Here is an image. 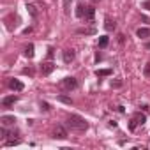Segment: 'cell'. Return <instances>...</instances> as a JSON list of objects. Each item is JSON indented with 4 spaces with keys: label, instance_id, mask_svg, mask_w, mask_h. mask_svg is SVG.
Listing matches in <instances>:
<instances>
[{
    "label": "cell",
    "instance_id": "6da1fadb",
    "mask_svg": "<svg viewBox=\"0 0 150 150\" xmlns=\"http://www.w3.org/2000/svg\"><path fill=\"white\" fill-rule=\"evenodd\" d=\"M67 125H69L71 129L80 131V132H83V131L88 129L87 120H85L83 117H80V115H69V118H67Z\"/></svg>",
    "mask_w": 150,
    "mask_h": 150
},
{
    "label": "cell",
    "instance_id": "7a4b0ae2",
    "mask_svg": "<svg viewBox=\"0 0 150 150\" xmlns=\"http://www.w3.org/2000/svg\"><path fill=\"white\" fill-rule=\"evenodd\" d=\"M60 87H62L64 90L71 92V90H74V88L78 87V81H76V78H72V76H67V78H64V80L60 81Z\"/></svg>",
    "mask_w": 150,
    "mask_h": 150
},
{
    "label": "cell",
    "instance_id": "3957f363",
    "mask_svg": "<svg viewBox=\"0 0 150 150\" xmlns=\"http://www.w3.org/2000/svg\"><path fill=\"white\" fill-rule=\"evenodd\" d=\"M145 122H146V117H145V115H141V113H136V115L131 118L129 127H131V131H134V129H136V125H143Z\"/></svg>",
    "mask_w": 150,
    "mask_h": 150
},
{
    "label": "cell",
    "instance_id": "277c9868",
    "mask_svg": "<svg viewBox=\"0 0 150 150\" xmlns=\"http://www.w3.org/2000/svg\"><path fill=\"white\" fill-rule=\"evenodd\" d=\"M53 71H55V64L53 62H44L41 65V74L42 76H48V74H51Z\"/></svg>",
    "mask_w": 150,
    "mask_h": 150
},
{
    "label": "cell",
    "instance_id": "5b68a950",
    "mask_svg": "<svg viewBox=\"0 0 150 150\" xmlns=\"http://www.w3.org/2000/svg\"><path fill=\"white\" fill-rule=\"evenodd\" d=\"M9 88L14 90V92H21L25 87H23V83L20 80H9Z\"/></svg>",
    "mask_w": 150,
    "mask_h": 150
},
{
    "label": "cell",
    "instance_id": "8992f818",
    "mask_svg": "<svg viewBox=\"0 0 150 150\" xmlns=\"http://www.w3.org/2000/svg\"><path fill=\"white\" fill-rule=\"evenodd\" d=\"M53 136H55V138H58V139H65L69 134H67V131H65L62 125H57V127H55V132H53Z\"/></svg>",
    "mask_w": 150,
    "mask_h": 150
},
{
    "label": "cell",
    "instance_id": "52a82bcc",
    "mask_svg": "<svg viewBox=\"0 0 150 150\" xmlns=\"http://www.w3.org/2000/svg\"><path fill=\"white\" fill-rule=\"evenodd\" d=\"M0 122H2V125L7 127V125H14V124H16V118L11 117V115H4L2 118H0Z\"/></svg>",
    "mask_w": 150,
    "mask_h": 150
},
{
    "label": "cell",
    "instance_id": "ba28073f",
    "mask_svg": "<svg viewBox=\"0 0 150 150\" xmlns=\"http://www.w3.org/2000/svg\"><path fill=\"white\" fill-rule=\"evenodd\" d=\"M136 35H138V37H141V39H148V37H150V28L141 27V28H138V30H136Z\"/></svg>",
    "mask_w": 150,
    "mask_h": 150
},
{
    "label": "cell",
    "instance_id": "9c48e42d",
    "mask_svg": "<svg viewBox=\"0 0 150 150\" xmlns=\"http://www.w3.org/2000/svg\"><path fill=\"white\" fill-rule=\"evenodd\" d=\"M16 101H18V97H16V96H7V97H4V99H2V106L9 108V106H13Z\"/></svg>",
    "mask_w": 150,
    "mask_h": 150
},
{
    "label": "cell",
    "instance_id": "30bf717a",
    "mask_svg": "<svg viewBox=\"0 0 150 150\" xmlns=\"http://www.w3.org/2000/svg\"><path fill=\"white\" fill-rule=\"evenodd\" d=\"M94 16H96V9H94L92 6H90V7H87V11H85V16H83V18H85L87 21H90V23H92V21H94Z\"/></svg>",
    "mask_w": 150,
    "mask_h": 150
},
{
    "label": "cell",
    "instance_id": "8fae6325",
    "mask_svg": "<svg viewBox=\"0 0 150 150\" xmlns=\"http://www.w3.org/2000/svg\"><path fill=\"white\" fill-rule=\"evenodd\" d=\"M74 60V50H65L64 51V62L65 64H71Z\"/></svg>",
    "mask_w": 150,
    "mask_h": 150
},
{
    "label": "cell",
    "instance_id": "7c38bea8",
    "mask_svg": "<svg viewBox=\"0 0 150 150\" xmlns=\"http://www.w3.org/2000/svg\"><path fill=\"white\" fill-rule=\"evenodd\" d=\"M104 28H106L108 32H111V30L117 28V25H115V21H113L111 18H106V21H104Z\"/></svg>",
    "mask_w": 150,
    "mask_h": 150
},
{
    "label": "cell",
    "instance_id": "4fadbf2b",
    "mask_svg": "<svg viewBox=\"0 0 150 150\" xmlns=\"http://www.w3.org/2000/svg\"><path fill=\"white\" fill-rule=\"evenodd\" d=\"M85 11H87V7H85L83 4H78V7H76V16H78V18H83V16H85Z\"/></svg>",
    "mask_w": 150,
    "mask_h": 150
},
{
    "label": "cell",
    "instance_id": "5bb4252c",
    "mask_svg": "<svg viewBox=\"0 0 150 150\" xmlns=\"http://www.w3.org/2000/svg\"><path fill=\"white\" fill-rule=\"evenodd\" d=\"M111 72H113L111 69H97V71H96V74H97V76H110Z\"/></svg>",
    "mask_w": 150,
    "mask_h": 150
},
{
    "label": "cell",
    "instance_id": "9a60e30c",
    "mask_svg": "<svg viewBox=\"0 0 150 150\" xmlns=\"http://www.w3.org/2000/svg\"><path fill=\"white\" fill-rule=\"evenodd\" d=\"M108 42H110V37H108V35L99 37V48H106V46H108Z\"/></svg>",
    "mask_w": 150,
    "mask_h": 150
},
{
    "label": "cell",
    "instance_id": "2e32d148",
    "mask_svg": "<svg viewBox=\"0 0 150 150\" xmlns=\"http://www.w3.org/2000/svg\"><path fill=\"white\" fill-rule=\"evenodd\" d=\"M25 57H27V58H32V57H34V44H28V46L25 48Z\"/></svg>",
    "mask_w": 150,
    "mask_h": 150
},
{
    "label": "cell",
    "instance_id": "e0dca14e",
    "mask_svg": "<svg viewBox=\"0 0 150 150\" xmlns=\"http://www.w3.org/2000/svg\"><path fill=\"white\" fill-rule=\"evenodd\" d=\"M78 34H85V35H92V34H96V28H80V30H78Z\"/></svg>",
    "mask_w": 150,
    "mask_h": 150
},
{
    "label": "cell",
    "instance_id": "ac0fdd59",
    "mask_svg": "<svg viewBox=\"0 0 150 150\" xmlns=\"http://www.w3.org/2000/svg\"><path fill=\"white\" fill-rule=\"evenodd\" d=\"M27 11L30 13V16H34V18L37 16V7H35V6H30V4H28V6H27Z\"/></svg>",
    "mask_w": 150,
    "mask_h": 150
},
{
    "label": "cell",
    "instance_id": "d6986e66",
    "mask_svg": "<svg viewBox=\"0 0 150 150\" xmlns=\"http://www.w3.org/2000/svg\"><path fill=\"white\" fill-rule=\"evenodd\" d=\"M58 101H60V103H64V104H72V99H71V97H67V96H58Z\"/></svg>",
    "mask_w": 150,
    "mask_h": 150
},
{
    "label": "cell",
    "instance_id": "ffe728a7",
    "mask_svg": "<svg viewBox=\"0 0 150 150\" xmlns=\"http://www.w3.org/2000/svg\"><path fill=\"white\" fill-rule=\"evenodd\" d=\"M143 72H145V76H146V78H150V62L145 65V71H143Z\"/></svg>",
    "mask_w": 150,
    "mask_h": 150
},
{
    "label": "cell",
    "instance_id": "44dd1931",
    "mask_svg": "<svg viewBox=\"0 0 150 150\" xmlns=\"http://www.w3.org/2000/svg\"><path fill=\"white\" fill-rule=\"evenodd\" d=\"M41 110H42V111H50V104L42 101V103H41Z\"/></svg>",
    "mask_w": 150,
    "mask_h": 150
},
{
    "label": "cell",
    "instance_id": "7402d4cb",
    "mask_svg": "<svg viewBox=\"0 0 150 150\" xmlns=\"http://www.w3.org/2000/svg\"><path fill=\"white\" fill-rule=\"evenodd\" d=\"M18 143H20L18 139H7V141H6V145H7V146H13V145H18Z\"/></svg>",
    "mask_w": 150,
    "mask_h": 150
},
{
    "label": "cell",
    "instance_id": "603a6c76",
    "mask_svg": "<svg viewBox=\"0 0 150 150\" xmlns=\"http://www.w3.org/2000/svg\"><path fill=\"white\" fill-rule=\"evenodd\" d=\"M69 4H71V0H64V7H65V14H69Z\"/></svg>",
    "mask_w": 150,
    "mask_h": 150
},
{
    "label": "cell",
    "instance_id": "cb8c5ba5",
    "mask_svg": "<svg viewBox=\"0 0 150 150\" xmlns=\"http://www.w3.org/2000/svg\"><path fill=\"white\" fill-rule=\"evenodd\" d=\"M111 87L118 88V87H122V81H120V80H118V81H113V83H111Z\"/></svg>",
    "mask_w": 150,
    "mask_h": 150
},
{
    "label": "cell",
    "instance_id": "d4e9b609",
    "mask_svg": "<svg viewBox=\"0 0 150 150\" xmlns=\"http://www.w3.org/2000/svg\"><path fill=\"white\" fill-rule=\"evenodd\" d=\"M53 51H55V50H53V48H50V50H48V58H53V55H55V53H53Z\"/></svg>",
    "mask_w": 150,
    "mask_h": 150
},
{
    "label": "cell",
    "instance_id": "484cf974",
    "mask_svg": "<svg viewBox=\"0 0 150 150\" xmlns=\"http://www.w3.org/2000/svg\"><path fill=\"white\" fill-rule=\"evenodd\" d=\"M23 72H25V74H28V76H32V74H34V71H32V69H23Z\"/></svg>",
    "mask_w": 150,
    "mask_h": 150
},
{
    "label": "cell",
    "instance_id": "4316f807",
    "mask_svg": "<svg viewBox=\"0 0 150 150\" xmlns=\"http://www.w3.org/2000/svg\"><path fill=\"white\" fill-rule=\"evenodd\" d=\"M143 7H145V9H148V11H150V0H146V2H145V4H143Z\"/></svg>",
    "mask_w": 150,
    "mask_h": 150
}]
</instances>
